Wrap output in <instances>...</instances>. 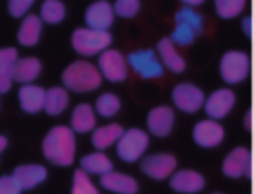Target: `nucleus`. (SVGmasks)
I'll list each match as a JSON object with an SVG mask.
<instances>
[{
    "instance_id": "obj_1",
    "label": "nucleus",
    "mask_w": 254,
    "mask_h": 194,
    "mask_svg": "<svg viewBox=\"0 0 254 194\" xmlns=\"http://www.w3.org/2000/svg\"><path fill=\"white\" fill-rule=\"evenodd\" d=\"M43 154L49 163L54 165H67L74 163L76 156V136L74 129L65 128V125H58V128L49 129V134L43 141Z\"/></svg>"
},
{
    "instance_id": "obj_2",
    "label": "nucleus",
    "mask_w": 254,
    "mask_h": 194,
    "mask_svg": "<svg viewBox=\"0 0 254 194\" xmlns=\"http://www.w3.org/2000/svg\"><path fill=\"white\" fill-rule=\"evenodd\" d=\"M103 83V76L98 71L96 65L92 63H85V61H78V63H71L65 71H63V85L71 92H78V94H85V92H94L98 89Z\"/></svg>"
},
{
    "instance_id": "obj_3",
    "label": "nucleus",
    "mask_w": 254,
    "mask_h": 194,
    "mask_svg": "<svg viewBox=\"0 0 254 194\" xmlns=\"http://www.w3.org/2000/svg\"><path fill=\"white\" fill-rule=\"evenodd\" d=\"M71 45H74V49L80 56H96V54H103L105 49H110L112 34L85 27V29H76L71 34Z\"/></svg>"
},
{
    "instance_id": "obj_4",
    "label": "nucleus",
    "mask_w": 254,
    "mask_h": 194,
    "mask_svg": "<svg viewBox=\"0 0 254 194\" xmlns=\"http://www.w3.org/2000/svg\"><path fill=\"white\" fill-rule=\"evenodd\" d=\"M147 145H149V136L143 129H127V132L121 134L119 141H116V152H119L121 161L134 163V161L143 159Z\"/></svg>"
},
{
    "instance_id": "obj_5",
    "label": "nucleus",
    "mask_w": 254,
    "mask_h": 194,
    "mask_svg": "<svg viewBox=\"0 0 254 194\" xmlns=\"http://www.w3.org/2000/svg\"><path fill=\"white\" fill-rule=\"evenodd\" d=\"M221 78L228 85H239L250 74V56L246 52H228L221 58Z\"/></svg>"
},
{
    "instance_id": "obj_6",
    "label": "nucleus",
    "mask_w": 254,
    "mask_h": 194,
    "mask_svg": "<svg viewBox=\"0 0 254 194\" xmlns=\"http://www.w3.org/2000/svg\"><path fill=\"white\" fill-rule=\"evenodd\" d=\"M127 67H131V69L145 80L161 78L163 71H165V67H163L158 54L152 52V49H138V52H131L129 56H127Z\"/></svg>"
},
{
    "instance_id": "obj_7",
    "label": "nucleus",
    "mask_w": 254,
    "mask_h": 194,
    "mask_svg": "<svg viewBox=\"0 0 254 194\" xmlns=\"http://www.w3.org/2000/svg\"><path fill=\"white\" fill-rule=\"evenodd\" d=\"M98 71L110 83H123L127 78V58L116 49H105L98 54Z\"/></svg>"
},
{
    "instance_id": "obj_8",
    "label": "nucleus",
    "mask_w": 254,
    "mask_h": 194,
    "mask_svg": "<svg viewBox=\"0 0 254 194\" xmlns=\"http://www.w3.org/2000/svg\"><path fill=\"white\" fill-rule=\"evenodd\" d=\"M172 101L181 112L194 114V112H198L205 105V94L192 83H179L174 87V92H172Z\"/></svg>"
},
{
    "instance_id": "obj_9",
    "label": "nucleus",
    "mask_w": 254,
    "mask_h": 194,
    "mask_svg": "<svg viewBox=\"0 0 254 194\" xmlns=\"http://www.w3.org/2000/svg\"><path fill=\"white\" fill-rule=\"evenodd\" d=\"M140 170L143 174H147L149 179L154 181H163V179L172 177L176 170V156L172 154H152V156H145L140 161Z\"/></svg>"
},
{
    "instance_id": "obj_10",
    "label": "nucleus",
    "mask_w": 254,
    "mask_h": 194,
    "mask_svg": "<svg viewBox=\"0 0 254 194\" xmlns=\"http://www.w3.org/2000/svg\"><path fill=\"white\" fill-rule=\"evenodd\" d=\"M250 170H252V154L248 147H234L223 161V174L228 179L250 177Z\"/></svg>"
},
{
    "instance_id": "obj_11",
    "label": "nucleus",
    "mask_w": 254,
    "mask_h": 194,
    "mask_svg": "<svg viewBox=\"0 0 254 194\" xmlns=\"http://www.w3.org/2000/svg\"><path fill=\"white\" fill-rule=\"evenodd\" d=\"M223 136H225V129L221 128L219 121H212V119L198 121L192 129V138L198 147H216L223 143Z\"/></svg>"
},
{
    "instance_id": "obj_12",
    "label": "nucleus",
    "mask_w": 254,
    "mask_h": 194,
    "mask_svg": "<svg viewBox=\"0 0 254 194\" xmlns=\"http://www.w3.org/2000/svg\"><path fill=\"white\" fill-rule=\"evenodd\" d=\"M114 7H112L107 0H96L87 7V13H85V22H87L89 29L96 31H110L112 22H114Z\"/></svg>"
},
{
    "instance_id": "obj_13",
    "label": "nucleus",
    "mask_w": 254,
    "mask_h": 194,
    "mask_svg": "<svg viewBox=\"0 0 254 194\" xmlns=\"http://www.w3.org/2000/svg\"><path fill=\"white\" fill-rule=\"evenodd\" d=\"M234 92L232 89H216L205 98V114L212 121H221L232 112L234 107Z\"/></svg>"
},
{
    "instance_id": "obj_14",
    "label": "nucleus",
    "mask_w": 254,
    "mask_h": 194,
    "mask_svg": "<svg viewBox=\"0 0 254 194\" xmlns=\"http://www.w3.org/2000/svg\"><path fill=\"white\" fill-rule=\"evenodd\" d=\"M170 188L179 194H196L205 188V179L196 170H179L172 174Z\"/></svg>"
},
{
    "instance_id": "obj_15",
    "label": "nucleus",
    "mask_w": 254,
    "mask_h": 194,
    "mask_svg": "<svg viewBox=\"0 0 254 194\" xmlns=\"http://www.w3.org/2000/svg\"><path fill=\"white\" fill-rule=\"evenodd\" d=\"M147 128H149V132L158 138L170 136L172 128H174V110L167 105L154 107L147 114Z\"/></svg>"
},
{
    "instance_id": "obj_16",
    "label": "nucleus",
    "mask_w": 254,
    "mask_h": 194,
    "mask_svg": "<svg viewBox=\"0 0 254 194\" xmlns=\"http://www.w3.org/2000/svg\"><path fill=\"white\" fill-rule=\"evenodd\" d=\"M156 54H158V58H161V63H163V67H165V69L174 71V74H181V71H185L183 56L176 52V45L172 43L170 38H161V40H158Z\"/></svg>"
},
{
    "instance_id": "obj_17",
    "label": "nucleus",
    "mask_w": 254,
    "mask_h": 194,
    "mask_svg": "<svg viewBox=\"0 0 254 194\" xmlns=\"http://www.w3.org/2000/svg\"><path fill=\"white\" fill-rule=\"evenodd\" d=\"M101 188H105V190H110L114 194H136L138 192L136 179L127 177V174H121V172H114V170L101 177Z\"/></svg>"
},
{
    "instance_id": "obj_18",
    "label": "nucleus",
    "mask_w": 254,
    "mask_h": 194,
    "mask_svg": "<svg viewBox=\"0 0 254 194\" xmlns=\"http://www.w3.org/2000/svg\"><path fill=\"white\" fill-rule=\"evenodd\" d=\"M45 94L47 89L38 87V85H22L20 92H18V98H20V107L27 112V114H36L45 107Z\"/></svg>"
},
{
    "instance_id": "obj_19",
    "label": "nucleus",
    "mask_w": 254,
    "mask_h": 194,
    "mask_svg": "<svg viewBox=\"0 0 254 194\" xmlns=\"http://www.w3.org/2000/svg\"><path fill=\"white\" fill-rule=\"evenodd\" d=\"M18 63V52L13 47L0 49V94L9 92L13 83V69Z\"/></svg>"
},
{
    "instance_id": "obj_20",
    "label": "nucleus",
    "mask_w": 254,
    "mask_h": 194,
    "mask_svg": "<svg viewBox=\"0 0 254 194\" xmlns=\"http://www.w3.org/2000/svg\"><path fill=\"white\" fill-rule=\"evenodd\" d=\"M13 179L22 190H31L47 179V170L43 165H20V168L13 170Z\"/></svg>"
},
{
    "instance_id": "obj_21",
    "label": "nucleus",
    "mask_w": 254,
    "mask_h": 194,
    "mask_svg": "<svg viewBox=\"0 0 254 194\" xmlns=\"http://www.w3.org/2000/svg\"><path fill=\"white\" fill-rule=\"evenodd\" d=\"M40 34H43L40 16H25L20 29H18V43L25 45V47H34V45H38Z\"/></svg>"
},
{
    "instance_id": "obj_22",
    "label": "nucleus",
    "mask_w": 254,
    "mask_h": 194,
    "mask_svg": "<svg viewBox=\"0 0 254 194\" xmlns=\"http://www.w3.org/2000/svg\"><path fill=\"white\" fill-rule=\"evenodd\" d=\"M121 134H123V128L116 123L103 125V128H94L92 129V143L98 152H103V150L114 145V143L121 138Z\"/></svg>"
},
{
    "instance_id": "obj_23",
    "label": "nucleus",
    "mask_w": 254,
    "mask_h": 194,
    "mask_svg": "<svg viewBox=\"0 0 254 194\" xmlns=\"http://www.w3.org/2000/svg\"><path fill=\"white\" fill-rule=\"evenodd\" d=\"M96 128V112L92 105H78L71 114V129L78 134H87Z\"/></svg>"
},
{
    "instance_id": "obj_24",
    "label": "nucleus",
    "mask_w": 254,
    "mask_h": 194,
    "mask_svg": "<svg viewBox=\"0 0 254 194\" xmlns=\"http://www.w3.org/2000/svg\"><path fill=\"white\" fill-rule=\"evenodd\" d=\"M43 71V65H40L38 58H18L16 69H13V80L22 85H29L31 80H36Z\"/></svg>"
},
{
    "instance_id": "obj_25",
    "label": "nucleus",
    "mask_w": 254,
    "mask_h": 194,
    "mask_svg": "<svg viewBox=\"0 0 254 194\" xmlns=\"http://www.w3.org/2000/svg\"><path fill=\"white\" fill-rule=\"evenodd\" d=\"M80 170L87 172V174H98V177H103V174L112 172L114 165H112L110 156H105L103 152H94V154L83 156V161H80Z\"/></svg>"
},
{
    "instance_id": "obj_26",
    "label": "nucleus",
    "mask_w": 254,
    "mask_h": 194,
    "mask_svg": "<svg viewBox=\"0 0 254 194\" xmlns=\"http://www.w3.org/2000/svg\"><path fill=\"white\" fill-rule=\"evenodd\" d=\"M67 103H69L67 89L65 87H52V89H47V94H45V107L43 110L47 112L49 116H58V114L65 112Z\"/></svg>"
},
{
    "instance_id": "obj_27",
    "label": "nucleus",
    "mask_w": 254,
    "mask_h": 194,
    "mask_svg": "<svg viewBox=\"0 0 254 194\" xmlns=\"http://www.w3.org/2000/svg\"><path fill=\"white\" fill-rule=\"evenodd\" d=\"M174 25H185V27H190V29H194L196 34H203V25H205V20H203V16L196 11V9L183 7V9L176 11Z\"/></svg>"
},
{
    "instance_id": "obj_28",
    "label": "nucleus",
    "mask_w": 254,
    "mask_h": 194,
    "mask_svg": "<svg viewBox=\"0 0 254 194\" xmlns=\"http://www.w3.org/2000/svg\"><path fill=\"white\" fill-rule=\"evenodd\" d=\"M65 18V4L61 0H45L40 7V20L49 25H58Z\"/></svg>"
},
{
    "instance_id": "obj_29",
    "label": "nucleus",
    "mask_w": 254,
    "mask_h": 194,
    "mask_svg": "<svg viewBox=\"0 0 254 194\" xmlns=\"http://www.w3.org/2000/svg\"><path fill=\"white\" fill-rule=\"evenodd\" d=\"M121 110V98L116 94H103L101 98L96 101V114L105 116V119H112L116 116Z\"/></svg>"
},
{
    "instance_id": "obj_30",
    "label": "nucleus",
    "mask_w": 254,
    "mask_h": 194,
    "mask_svg": "<svg viewBox=\"0 0 254 194\" xmlns=\"http://www.w3.org/2000/svg\"><path fill=\"white\" fill-rule=\"evenodd\" d=\"M246 7V0H214V9H216V16L219 18H237L239 13L243 11Z\"/></svg>"
},
{
    "instance_id": "obj_31",
    "label": "nucleus",
    "mask_w": 254,
    "mask_h": 194,
    "mask_svg": "<svg viewBox=\"0 0 254 194\" xmlns=\"http://www.w3.org/2000/svg\"><path fill=\"white\" fill-rule=\"evenodd\" d=\"M196 31L194 29H190V27H185V25H174V31H172V36H170V40L176 45V47H190V45L196 40Z\"/></svg>"
},
{
    "instance_id": "obj_32",
    "label": "nucleus",
    "mask_w": 254,
    "mask_h": 194,
    "mask_svg": "<svg viewBox=\"0 0 254 194\" xmlns=\"http://www.w3.org/2000/svg\"><path fill=\"white\" fill-rule=\"evenodd\" d=\"M71 194H98V188L92 183L87 172L78 170L74 174V186H71Z\"/></svg>"
},
{
    "instance_id": "obj_33",
    "label": "nucleus",
    "mask_w": 254,
    "mask_h": 194,
    "mask_svg": "<svg viewBox=\"0 0 254 194\" xmlns=\"http://www.w3.org/2000/svg\"><path fill=\"white\" fill-rule=\"evenodd\" d=\"M114 13L121 18H134L140 9V0H116L114 4Z\"/></svg>"
},
{
    "instance_id": "obj_34",
    "label": "nucleus",
    "mask_w": 254,
    "mask_h": 194,
    "mask_svg": "<svg viewBox=\"0 0 254 194\" xmlns=\"http://www.w3.org/2000/svg\"><path fill=\"white\" fill-rule=\"evenodd\" d=\"M31 4H34V0H9L7 9L13 18H25L27 11L31 9Z\"/></svg>"
},
{
    "instance_id": "obj_35",
    "label": "nucleus",
    "mask_w": 254,
    "mask_h": 194,
    "mask_svg": "<svg viewBox=\"0 0 254 194\" xmlns=\"http://www.w3.org/2000/svg\"><path fill=\"white\" fill-rule=\"evenodd\" d=\"M22 188L18 186V181L11 177H0V194H20Z\"/></svg>"
},
{
    "instance_id": "obj_36",
    "label": "nucleus",
    "mask_w": 254,
    "mask_h": 194,
    "mask_svg": "<svg viewBox=\"0 0 254 194\" xmlns=\"http://www.w3.org/2000/svg\"><path fill=\"white\" fill-rule=\"evenodd\" d=\"M243 34L246 36H252V18H243Z\"/></svg>"
},
{
    "instance_id": "obj_37",
    "label": "nucleus",
    "mask_w": 254,
    "mask_h": 194,
    "mask_svg": "<svg viewBox=\"0 0 254 194\" xmlns=\"http://www.w3.org/2000/svg\"><path fill=\"white\" fill-rule=\"evenodd\" d=\"M181 2H183L185 7H198V4H203V0H181Z\"/></svg>"
},
{
    "instance_id": "obj_38",
    "label": "nucleus",
    "mask_w": 254,
    "mask_h": 194,
    "mask_svg": "<svg viewBox=\"0 0 254 194\" xmlns=\"http://www.w3.org/2000/svg\"><path fill=\"white\" fill-rule=\"evenodd\" d=\"M4 147H7V138L0 136V152H4Z\"/></svg>"
},
{
    "instance_id": "obj_39",
    "label": "nucleus",
    "mask_w": 254,
    "mask_h": 194,
    "mask_svg": "<svg viewBox=\"0 0 254 194\" xmlns=\"http://www.w3.org/2000/svg\"><path fill=\"white\" fill-rule=\"evenodd\" d=\"M250 121H252V112H248V114H246V125H248V128H250Z\"/></svg>"
}]
</instances>
